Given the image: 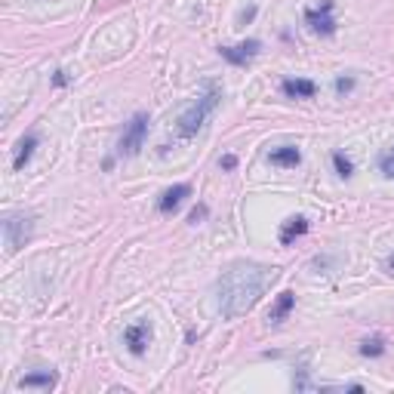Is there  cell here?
Returning <instances> with one entry per match:
<instances>
[{"label": "cell", "mask_w": 394, "mask_h": 394, "mask_svg": "<svg viewBox=\"0 0 394 394\" xmlns=\"http://www.w3.org/2000/svg\"><path fill=\"white\" fill-rule=\"evenodd\" d=\"M274 277H277V268H268V265L231 262L216 281L219 314L234 320V318H243L247 311H253L256 302L265 296V290L274 284Z\"/></svg>", "instance_id": "obj_1"}, {"label": "cell", "mask_w": 394, "mask_h": 394, "mask_svg": "<svg viewBox=\"0 0 394 394\" xmlns=\"http://www.w3.org/2000/svg\"><path fill=\"white\" fill-rule=\"evenodd\" d=\"M219 102H222V87H219L216 81H206V83H204V90L197 92L195 102H191L188 108L179 114V120H176V133H179V139H195V136L204 130L206 124H210V117L216 114Z\"/></svg>", "instance_id": "obj_2"}, {"label": "cell", "mask_w": 394, "mask_h": 394, "mask_svg": "<svg viewBox=\"0 0 394 394\" xmlns=\"http://www.w3.org/2000/svg\"><path fill=\"white\" fill-rule=\"evenodd\" d=\"M53 83H56V87H65V83H68V77H65V71H56V77H53Z\"/></svg>", "instance_id": "obj_21"}, {"label": "cell", "mask_w": 394, "mask_h": 394, "mask_svg": "<svg viewBox=\"0 0 394 394\" xmlns=\"http://www.w3.org/2000/svg\"><path fill=\"white\" fill-rule=\"evenodd\" d=\"M308 228H311V225H308L305 216H290V219H286L284 225H281V243H284V247H290L293 240L305 238Z\"/></svg>", "instance_id": "obj_11"}, {"label": "cell", "mask_w": 394, "mask_h": 394, "mask_svg": "<svg viewBox=\"0 0 394 394\" xmlns=\"http://www.w3.org/2000/svg\"><path fill=\"white\" fill-rule=\"evenodd\" d=\"M293 305H296V296H293V293H281V296H277V302H274V308L268 311V320H271V324H281L286 314L293 311Z\"/></svg>", "instance_id": "obj_14"}, {"label": "cell", "mask_w": 394, "mask_h": 394, "mask_svg": "<svg viewBox=\"0 0 394 394\" xmlns=\"http://www.w3.org/2000/svg\"><path fill=\"white\" fill-rule=\"evenodd\" d=\"M56 372H49V370H44V372H28V376H22L19 379V388H56Z\"/></svg>", "instance_id": "obj_12"}, {"label": "cell", "mask_w": 394, "mask_h": 394, "mask_svg": "<svg viewBox=\"0 0 394 394\" xmlns=\"http://www.w3.org/2000/svg\"><path fill=\"white\" fill-rule=\"evenodd\" d=\"M271 167H281V170H296L302 163V151L296 145H281V148H271L268 154Z\"/></svg>", "instance_id": "obj_8"}, {"label": "cell", "mask_w": 394, "mask_h": 394, "mask_svg": "<svg viewBox=\"0 0 394 394\" xmlns=\"http://www.w3.org/2000/svg\"><path fill=\"white\" fill-rule=\"evenodd\" d=\"M284 96L290 99H314V92H318V83L308 81V77H290V81L281 83Z\"/></svg>", "instance_id": "obj_10"}, {"label": "cell", "mask_w": 394, "mask_h": 394, "mask_svg": "<svg viewBox=\"0 0 394 394\" xmlns=\"http://www.w3.org/2000/svg\"><path fill=\"white\" fill-rule=\"evenodd\" d=\"M31 228H34L31 216H25V213H10V216L3 219L6 253H19V249L25 247V240L31 238Z\"/></svg>", "instance_id": "obj_4"}, {"label": "cell", "mask_w": 394, "mask_h": 394, "mask_svg": "<svg viewBox=\"0 0 394 394\" xmlns=\"http://www.w3.org/2000/svg\"><path fill=\"white\" fill-rule=\"evenodd\" d=\"M151 336H154L151 320H136V324H130L124 329V345L133 357H142L148 351V345H151Z\"/></svg>", "instance_id": "obj_6"}, {"label": "cell", "mask_w": 394, "mask_h": 394, "mask_svg": "<svg viewBox=\"0 0 394 394\" xmlns=\"http://www.w3.org/2000/svg\"><path fill=\"white\" fill-rule=\"evenodd\" d=\"M148 124H151V117H148L145 111L133 114V120L126 124V130H124V136H120V142H117V151L124 154V157H136V154H139L142 145H145Z\"/></svg>", "instance_id": "obj_3"}, {"label": "cell", "mask_w": 394, "mask_h": 394, "mask_svg": "<svg viewBox=\"0 0 394 394\" xmlns=\"http://www.w3.org/2000/svg\"><path fill=\"white\" fill-rule=\"evenodd\" d=\"M351 90H354V77H336V92L339 96H345Z\"/></svg>", "instance_id": "obj_18"}, {"label": "cell", "mask_w": 394, "mask_h": 394, "mask_svg": "<svg viewBox=\"0 0 394 394\" xmlns=\"http://www.w3.org/2000/svg\"><path fill=\"white\" fill-rule=\"evenodd\" d=\"M259 49H262L259 40H243L238 47H219V53H222V59H228L231 65H247L249 59L259 56Z\"/></svg>", "instance_id": "obj_7"}, {"label": "cell", "mask_w": 394, "mask_h": 394, "mask_svg": "<svg viewBox=\"0 0 394 394\" xmlns=\"http://www.w3.org/2000/svg\"><path fill=\"white\" fill-rule=\"evenodd\" d=\"M305 22L314 34H324L333 38L336 34V19H333V0H320V6H308L305 10Z\"/></svg>", "instance_id": "obj_5"}, {"label": "cell", "mask_w": 394, "mask_h": 394, "mask_svg": "<svg viewBox=\"0 0 394 394\" xmlns=\"http://www.w3.org/2000/svg\"><path fill=\"white\" fill-rule=\"evenodd\" d=\"M34 148H38V136H34V133H28L25 139L16 145V157H13V170H16V173H19V170H25V163L31 161Z\"/></svg>", "instance_id": "obj_13"}, {"label": "cell", "mask_w": 394, "mask_h": 394, "mask_svg": "<svg viewBox=\"0 0 394 394\" xmlns=\"http://www.w3.org/2000/svg\"><path fill=\"white\" fill-rule=\"evenodd\" d=\"M219 167H222V170H234V167H238V157H234V154H225V157L219 161Z\"/></svg>", "instance_id": "obj_19"}, {"label": "cell", "mask_w": 394, "mask_h": 394, "mask_svg": "<svg viewBox=\"0 0 394 394\" xmlns=\"http://www.w3.org/2000/svg\"><path fill=\"white\" fill-rule=\"evenodd\" d=\"M204 216H206V206H197V210H195V213H191V216H188V222H191V225H197V222L204 219Z\"/></svg>", "instance_id": "obj_20"}, {"label": "cell", "mask_w": 394, "mask_h": 394, "mask_svg": "<svg viewBox=\"0 0 394 394\" xmlns=\"http://www.w3.org/2000/svg\"><path fill=\"white\" fill-rule=\"evenodd\" d=\"M379 170H382L385 179H394V148H388V151L379 154Z\"/></svg>", "instance_id": "obj_17"}, {"label": "cell", "mask_w": 394, "mask_h": 394, "mask_svg": "<svg viewBox=\"0 0 394 394\" xmlns=\"http://www.w3.org/2000/svg\"><path fill=\"white\" fill-rule=\"evenodd\" d=\"M385 265H388V268L394 271V256H391V259H388V262H385Z\"/></svg>", "instance_id": "obj_22"}, {"label": "cell", "mask_w": 394, "mask_h": 394, "mask_svg": "<svg viewBox=\"0 0 394 394\" xmlns=\"http://www.w3.org/2000/svg\"><path fill=\"white\" fill-rule=\"evenodd\" d=\"M361 354H363V357H382V354H385V342L379 339V336H372V339H363V342H361Z\"/></svg>", "instance_id": "obj_16"}, {"label": "cell", "mask_w": 394, "mask_h": 394, "mask_svg": "<svg viewBox=\"0 0 394 394\" xmlns=\"http://www.w3.org/2000/svg\"><path fill=\"white\" fill-rule=\"evenodd\" d=\"M333 167H336V173H339L342 179H351V176H354V163H351V157L342 154V151L333 154Z\"/></svg>", "instance_id": "obj_15"}, {"label": "cell", "mask_w": 394, "mask_h": 394, "mask_svg": "<svg viewBox=\"0 0 394 394\" xmlns=\"http://www.w3.org/2000/svg\"><path fill=\"white\" fill-rule=\"evenodd\" d=\"M191 197V185H173V188H167L157 200V210L161 213H176L179 206H182V200Z\"/></svg>", "instance_id": "obj_9"}]
</instances>
